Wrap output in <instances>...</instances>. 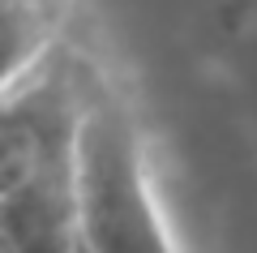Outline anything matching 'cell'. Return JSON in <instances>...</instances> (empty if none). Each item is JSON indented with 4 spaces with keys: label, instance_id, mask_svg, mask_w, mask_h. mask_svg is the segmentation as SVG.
<instances>
[{
    "label": "cell",
    "instance_id": "6da1fadb",
    "mask_svg": "<svg viewBox=\"0 0 257 253\" xmlns=\"http://www.w3.org/2000/svg\"><path fill=\"white\" fill-rule=\"evenodd\" d=\"M73 202L86 253H176L133 116L90 69L73 120Z\"/></svg>",
    "mask_w": 257,
    "mask_h": 253
},
{
    "label": "cell",
    "instance_id": "7a4b0ae2",
    "mask_svg": "<svg viewBox=\"0 0 257 253\" xmlns=\"http://www.w3.org/2000/svg\"><path fill=\"white\" fill-rule=\"evenodd\" d=\"M73 0H0V99L22 91L56 52Z\"/></svg>",
    "mask_w": 257,
    "mask_h": 253
}]
</instances>
